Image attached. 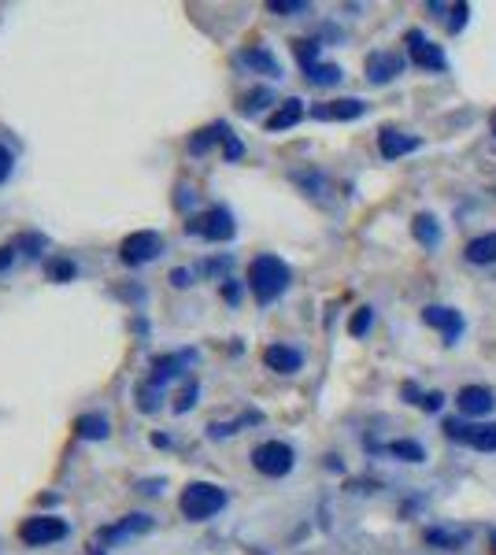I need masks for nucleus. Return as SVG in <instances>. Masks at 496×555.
<instances>
[{"instance_id": "1", "label": "nucleus", "mask_w": 496, "mask_h": 555, "mask_svg": "<svg viewBox=\"0 0 496 555\" xmlns=\"http://www.w3.org/2000/svg\"><path fill=\"white\" fill-rule=\"evenodd\" d=\"M289 278H293L289 267L278 256H270V252H263V256H256L248 263V289H252L256 304H275L289 289Z\"/></svg>"}, {"instance_id": "2", "label": "nucleus", "mask_w": 496, "mask_h": 555, "mask_svg": "<svg viewBox=\"0 0 496 555\" xmlns=\"http://www.w3.org/2000/svg\"><path fill=\"white\" fill-rule=\"evenodd\" d=\"M178 507H182V515L190 522H208L211 515H219L222 507H227V489H219L211 482H190L182 489V500H178Z\"/></svg>"}, {"instance_id": "3", "label": "nucleus", "mask_w": 496, "mask_h": 555, "mask_svg": "<svg viewBox=\"0 0 496 555\" xmlns=\"http://www.w3.org/2000/svg\"><path fill=\"white\" fill-rule=\"evenodd\" d=\"M186 229H190V234H197V238H204V241H211V245H222V241H234L238 222H234L230 208H208L204 215L190 219Z\"/></svg>"}, {"instance_id": "4", "label": "nucleus", "mask_w": 496, "mask_h": 555, "mask_svg": "<svg viewBox=\"0 0 496 555\" xmlns=\"http://www.w3.org/2000/svg\"><path fill=\"white\" fill-rule=\"evenodd\" d=\"M252 467H256L263 478H286V474L297 467V452H293L286 441H263V444H256V452H252Z\"/></svg>"}, {"instance_id": "5", "label": "nucleus", "mask_w": 496, "mask_h": 555, "mask_svg": "<svg viewBox=\"0 0 496 555\" xmlns=\"http://www.w3.org/2000/svg\"><path fill=\"white\" fill-rule=\"evenodd\" d=\"M67 533H71L67 522L56 519V515H34V519H23V526H19V540L30 544V548L56 544V540H63Z\"/></svg>"}, {"instance_id": "6", "label": "nucleus", "mask_w": 496, "mask_h": 555, "mask_svg": "<svg viewBox=\"0 0 496 555\" xmlns=\"http://www.w3.org/2000/svg\"><path fill=\"white\" fill-rule=\"evenodd\" d=\"M160 252H163V234H156V229H138V234L122 238V245H119V256H122V263H130V267H145V263H152Z\"/></svg>"}, {"instance_id": "7", "label": "nucleus", "mask_w": 496, "mask_h": 555, "mask_svg": "<svg viewBox=\"0 0 496 555\" xmlns=\"http://www.w3.org/2000/svg\"><path fill=\"white\" fill-rule=\"evenodd\" d=\"M404 41H408V60H412L415 67H423V71H437V74L448 71L444 49H441V44H433L423 30H408V34H404Z\"/></svg>"}, {"instance_id": "8", "label": "nucleus", "mask_w": 496, "mask_h": 555, "mask_svg": "<svg viewBox=\"0 0 496 555\" xmlns=\"http://www.w3.org/2000/svg\"><path fill=\"white\" fill-rule=\"evenodd\" d=\"M444 437L448 441H463L478 452H496V423H481V426H467L463 419H448L444 423Z\"/></svg>"}, {"instance_id": "9", "label": "nucleus", "mask_w": 496, "mask_h": 555, "mask_svg": "<svg viewBox=\"0 0 496 555\" xmlns=\"http://www.w3.org/2000/svg\"><path fill=\"white\" fill-rule=\"evenodd\" d=\"M423 322L444 334V345H456V341L463 337V326H467L463 315H460L456 307H444V304H430V307H423Z\"/></svg>"}, {"instance_id": "10", "label": "nucleus", "mask_w": 496, "mask_h": 555, "mask_svg": "<svg viewBox=\"0 0 496 555\" xmlns=\"http://www.w3.org/2000/svg\"><path fill=\"white\" fill-rule=\"evenodd\" d=\"M364 112H367V104L359 101V97L311 104V119H319V122H355V119H364Z\"/></svg>"}, {"instance_id": "11", "label": "nucleus", "mask_w": 496, "mask_h": 555, "mask_svg": "<svg viewBox=\"0 0 496 555\" xmlns=\"http://www.w3.org/2000/svg\"><path fill=\"white\" fill-rule=\"evenodd\" d=\"M419 149H423L419 137L404 133V130H396V126H382V130H378V152H382V160H400V156L419 152Z\"/></svg>"}, {"instance_id": "12", "label": "nucleus", "mask_w": 496, "mask_h": 555, "mask_svg": "<svg viewBox=\"0 0 496 555\" xmlns=\"http://www.w3.org/2000/svg\"><path fill=\"white\" fill-rule=\"evenodd\" d=\"M456 404H460V411L467 414V419H481V414H489L496 407V393L489 385H463Z\"/></svg>"}, {"instance_id": "13", "label": "nucleus", "mask_w": 496, "mask_h": 555, "mask_svg": "<svg viewBox=\"0 0 496 555\" xmlns=\"http://www.w3.org/2000/svg\"><path fill=\"white\" fill-rule=\"evenodd\" d=\"M404 56H396V53H371L367 56V82L371 85H385V82H393L400 71H404Z\"/></svg>"}, {"instance_id": "14", "label": "nucleus", "mask_w": 496, "mask_h": 555, "mask_svg": "<svg viewBox=\"0 0 496 555\" xmlns=\"http://www.w3.org/2000/svg\"><path fill=\"white\" fill-rule=\"evenodd\" d=\"M263 363L270 370H278V375H297V370L304 366V355L293 345H267L263 348Z\"/></svg>"}, {"instance_id": "15", "label": "nucleus", "mask_w": 496, "mask_h": 555, "mask_svg": "<svg viewBox=\"0 0 496 555\" xmlns=\"http://www.w3.org/2000/svg\"><path fill=\"white\" fill-rule=\"evenodd\" d=\"M307 112H304V101H297V97H289V101H282L278 108H275V115H267V133H282V130H293L300 119H304Z\"/></svg>"}, {"instance_id": "16", "label": "nucleus", "mask_w": 496, "mask_h": 555, "mask_svg": "<svg viewBox=\"0 0 496 555\" xmlns=\"http://www.w3.org/2000/svg\"><path fill=\"white\" fill-rule=\"evenodd\" d=\"M412 238L423 245V248H437L441 245V222H437V215H430V211H419L415 219H412Z\"/></svg>"}, {"instance_id": "17", "label": "nucleus", "mask_w": 496, "mask_h": 555, "mask_svg": "<svg viewBox=\"0 0 496 555\" xmlns=\"http://www.w3.org/2000/svg\"><path fill=\"white\" fill-rule=\"evenodd\" d=\"M241 63H248L252 71L267 74V78H282V63L275 60V53L263 49V44H256V49H245L241 53Z\"/></svg>"}, {"instance_id": "18", "label": "nucleus", "mask_w": 496, "mask_h": 555, "mask_svg": "<svg viewBox=\"0 0 496 555\" xmlns=\"http://www.w3.org/2000/svg\"><path fill=\"white\" fill-rule=\"evenodd\" d=\"M467 263H474V267H492L496 263V229L492 234H481V238H474L471 245H467Z\"/></svg>"}, {"instance_id": "19", "label": "nucleus", "mask_w": 496, "mask_h": 555, "mask_svg": "<svg viewBox=\"0 0 496 555\" xmlns=\"http://www.w3.org/2000/svg\"><path fill=\"white\" fill-rule=\"evenodd\" d=\"M190 359H193V352H178V355H163V359H156V363H152V382L160 385V382L174 378V375H178V366H186Z\"/></svg>"}, {"instance_id": "20", "label": "nucleus", "mask_w": 496, "mask_h": 555, "mask_svg": "<svg viewBox=\"0 0 496 555\" xmlns=\"http://www.w3.org/2000/svg\"><path fill=\"white\" fill-rule=\"evenodd\" d=\"M74 433L82 441H104L108 437V419H101V414H82V419L74 423Z\"/></svg>"}, {"instance_id": "21", "label": "nucleus", "mask_w": 496, "mask_h": 555, "mask_svg": "<svg viewBox=\"0 0 496 555\" xmlns=\"http://www.w3.org/2000/svg\"><path fill=\"white\" fill-rule=\"evenodd\" d=\"M145 530H152V519L149 515H126L119 526L104 530V540H115V537H126V533H145Z\"/></svg>"}, {"instance_id": "22", "label": "nucleus", "mask_w": 496, "mask_h": 555, "mask_svg": "<svg viewBox=\"0 0 496 555\" xmlns=\"http://www.w3.org/2000/svg\"><path fill=\"white\" fill-rule=\"evenodd\" d=\"M44 274H49V282L63 286V282H74V278H78V267L71 259H63V256H53L49 263H44Z\"/></svg>"}, {"instance_id": "23", "label": "nucleus", "mask_w": 496, "mask_h": 555, "mask_svg": "<svg viewBox=\"0 0 496 555\" xmlns=\"http://www.w3.org/2000/svg\"><path fill=\"white\" fill-rule=\"evenodd\" d=\"M304 78H307L311 85L326 89V85H337V82H341V67H337V63H315V67L304 71Z\"/></svg>"}, {"instance_id": "24", "label": "nucleus", "mask_w": 496, "mask_h": 555, "mask_svg": "<svg viewBox=\"0 0 496 555\" xmlns=\"http://www.w3.org/2000/svg\"><path fill=\"white\" fill-rule=\"evenodd\" d=\"M423 537H426V544H433V548H441V551H456V548H463V540H467V537H460V533H452V530H441V526H430Z\"/></svg>"}, {"instance_id": "25", "label": "nucleus", "mask_w": 496, "mask_h": 555, "mask_svg": "<svg viewBox=\"0 0 496 555\" xmlns=\"http://www.w3.org/2000/svg\"><path fill=\"white\" fill-rule=\"evenodd\" d=\"M222 130H227V122H211V126H204L193 141H190V152L193 156H200V152H208L215 141H222Z\"/></svg>"}, {"instance_id": "26", "label": "nucleus", "mask_w": 496, "mask_h": 555, "mask_svg": "<svg viewBox=\"0 0 496 555\" xmlns=\"http://www.w3.org/2000/svg\"><path fill=\"white\" fill-rule=\"evenodd\" d=\"M385 452L396 455V459H404V462H423L426 459V448L419 441H393Z\"/></svg>"}, {"instance_id": "27", "label": "nucleus", "mask_w": 496, "mask_h": 555, "mask_svg": "<svg viewBox=\"0 0 496 555\" xmlns=\"http://www.w3.org/2000/svg\"><path fill=\"white\" fill-rule=\"evenodd\" d=\"M267 104H275V92H270V89H263V85H259V89H252L248 97L241 101V112H245V115H256V112H263Z\"/></svg>"}, {"instance_id": "28", "label": "nucleus", "mask_w": 496, "mask_h": 555, "mask_svg": "<svg viewBox=\"0 0 496 555\" xmlns=\"http://www.w3.org/2000/svg\"><path fill=\"white\" fill-rule=\"evenodd\" d=\"M293 53H297V60H300L304 71L315 67V63H323L319 60V41H293Z\"/></svg>"}, {"instance_id": "29", "label": "nucleus", "mask_w": 496, "mask_h": 555, "mask_svg": "<svg viewBox=\"0 0 496 555\" xmlns=\"http://www.w3.org/2000/svg\"><path fill=\"white\" fill-rule=\"evenodd\" d=\"M138 407H141L145 414L160 411V385H156V382H145V385H138Z\"/></svg>"}, {"instance_id": "30", "label": "nucleus", "mask_w": 496, "mask_h": 555, "mask_svg": "<svg viewBox=\"0 0 496 555\" xmlns=\"http://www.w3.org/2000/svg\"><path fill=\"white\" fill-rule=\"evenodd\" d=\"M371 322H374V307H359V311L352 315V322H348V334H352V337H364V334L371 330Z\"/></svg>"}, {"instance_id": "31", "label": "nucleus", "mask_w": 496, "mask_h": 555, "mask_svg": "<svg viewBox=\"0 0 496 555\" xmlns=\"http://www.w3.org/2000/svg\"><path fill=\"white\" fill-rule=\"evenodd\" d=\"M219 145H222V152H227V160H230V163L245 156V145H241V141H238V137H234V130H230V126H227V130H222V141H219Z\"/></svg>"}, {"instance_id": "32", "label": "nucleus", "mask_w": 496, "mask_h": 555, "mask_svg": "<svg viewBox=\"0 0 496 555\" xmlns=\"http://www.w3.org/2000/svg\"><path fill=\"white\" fill-rule=\"evenodd\" d=\"M267 8L275 12V15H300V12H307L304 0H270Z\"/></svg>"}, {"instance_id": "33", "label": "nucleus", "mask_w": 496, "mask_h": 555, "mask_svg": "<svg viewBox=\"0 0 496 555\" xmlns=\"http://www.w3.org/2000/svg\"><path fill=\"white\" fill-rule=\"evenodd\" d=\"M19 248H26V252H30V256H37V252H41V248H49V241H44V238H41V234H23V238H19V241H15V252H19Z\"/></svg>"}, {"instance_id": "34", "label": "nucleus", "mask_w": 496, "mask_h": 555, "mask_svg": "<svg viewBox=\"0 0 496 555\" xmlns=\"http://www.w3.org/2000/svg\"><path fill=\"white\" fill-rule=\"evenodd\" d=\"M467 19H471V5H456L452 8V19H448V34H460L467 26Z\"/></svg>"}, {"instance_id": "35", "label": "nucleus", "mask_w": 496, "mask_h": 555, "mask_svg": "<svg viewBox=\"0 0 496 555\" xmlns=\"http://www.w3.org/2000/svg\"><path fill=\"white\" fill-rule=\"evenodd\" d=\"M12 167H15V156H12V152H8L5 145H0V185H5V181H8Z\"/></svg>"}, {"instance_id": "36", "label": "nucleus", "mask_w": 496, "mask_h": 555, "mask_svg": "<svg viewBox=\"0 0 496 555\" xmlns=\"http://www.w3.org/2000/svg\"><path fill=\"white\" fill-rule=\"evenodd\" d=\"M193 396H197V385H190V389H182V396H178V404H174V411H190V407L197 404Z\"/></svg>"}, {"instance_id": "37", "label": "nucleus", "mask_w": 496, "mask_h": 555, "mask_svg": "<svg viewBox=\"0 0 496 555\" xmlns=\"http://www.w3.org/2000/svg\"><path fill=\"white\" fill-rule=\"evenodd\" d=\"M441 404H444V396L433 389V393H423V404H419V407H423V411H441Z\"/></svg>"}, {"instance_id": "38", "label": "nucleus", "mask_w": 496, "mask_h": 555, "mask_svg": "<svg viewBox=\"0 0 496 555\" xmlns=\"http://www.w3.org/2000/svg\"><path fill=\"white\" fill-rule=\"evenodd\" d=\"M170 282H174L178 289H186V286L193 282V278H190V270H182V267H178V270H170Z\"/></svg>"}, {"instance_id": "39", "label": "nucleus", "mask_w": 496, "mask_h": 555, "mask_svg": "<svg viewBox=\"0 0 496 555\" xmlns=\"http://www.w3.org/2000/svg\"><path fill=\"white\" fill-rule=\"evenodd\" d=\"M12 259H15V245H5V248H0V270H8Z\"/></svg>"}, {"instance_id": "40", "label": "nucleus", "mask_w": 496, "mask_h": 555, "mask_svg": "<svg viewBox=\"0 0 496 555\" xmlns=\"http://www.w3.org/2000/svg\"><path fill=\"white\" fill-rule=\"evenodd\" d=\"M222 297H227V300L234 304V300H238V286H234V282H227V289H222Z\"/></svg>"}, {"instance_id": "41", "label": "nucleus", "mask_w": 496, "mask_h": 555, "mask_svg": "<svg viewBox=\"0 0 496 555\" xmlns=\"http://www.w3.org/2000/svg\"><path fill=\"white\" fill-rule=\"evenodd\" d=\"M489 130H492V137H496V112L489 115Z\"/></svg>"}, {"instance_id": "42", "label": "nucleus", "mask_w": 496, "mask_h": 555, "mask_svg": "<svg viewBox=\"0 0 496 555\" xmlns=\"http://www.w3.org/2000/svg\"><path fill=\"white\" fill-rule=\"evenodd\" d=\"M492 544H496V533H492Z\"/></svg>"}]
</instances>
